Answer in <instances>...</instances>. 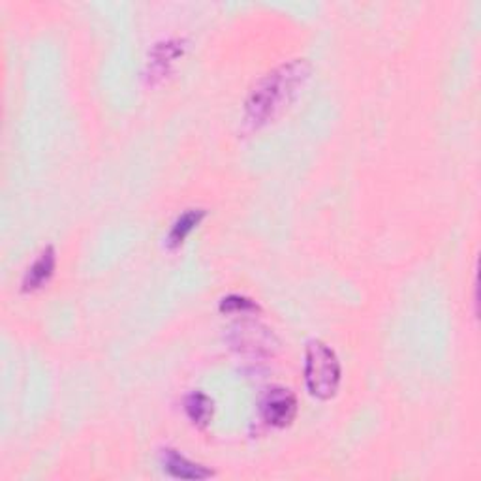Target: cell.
Returning a JSON list of instances; mask_svg holds the SVG:
<instances>
[{
	"label": "cell",
	"mask_w": 481,
	"mask_h": 481,
	"mask_svg": "<svg viewBox=\"0 0 481 481\" xmlns=\"http://www.w3.org/2000/svg\"><path fill=\"white\" fill-rule=\"evenodd\" d=\"M162 465L168 476L175 479H209L215 477V472L209 470L203 465H198V462H192L185 455L175 450H164L162 452Z\"/></svg>",
	"instance_id": "cell-5"
},
{
	"label": "cell",
	"mask_w": 481,
	"mask_h": 481,
	"mask_svg": "<svg viewBox=\"0 0 481 481\" xmlns=\"http://www.w3.org/2000/svg\"><path fill=\"white\" fill-rule=\"evenodd\" d=\"M220 311L222 312H254V311H260L258 305L254 301L246 299V297H239V295H229L226 299H222L220 303Z\"/></svg>",
	"instance_id": "cell-8"
},
{
	"label": "cell",
	"mask_w": 481,
	"mask_h": 481,
	"mask_svg": "<svg viewBox=\"0 0 481 481\" xmlns=\"http://www.w3.org/2000/svg\"><path fill=\"white\" fill-rule=\"evenodd\" d=\"M343 369L336 353L322 341H311L305 352V382L309 394L319 401H329L341 386Z\"/></svg>",
	"instance_id": "cell-2"
},
{
	"label": "cell",
	"mask_w": 481,
	"mask_h": 481,
	"mask_svg": "<svg viewBox=\"0 0 481 481\" xmlns=\"http://www.w3.org/2000/svg\"><path fill=\"white\" fill-rule=\"evenodd\" d=\"M185 410L188 419L200 427V429H205V427L212 421V416H215V402L212 399L202 391H194L185 401Z\"/></svg>",
	"instance_id": "cell-6"
},
{
	"label": "cell",
	"mask_w": 481,
	"mask_h": 481,
	"mask_svg": "<svg viewBox=\"0 0 481 481\" xmlns=\"http://www.w3.org/2000/svg\"><path fill=\"white\" fill-rule=\"evenodd\" d=\"M205 215H207V212L203 209H188V211H185L183 215L173 222V226L170 229V236H168L170 248L181 246L187 241V237L192 234V231L202 224Z\"/></svg>",
	"instance_id": "cell-7"
},
{
	"label": "cell",
	"mask_w": 481,
	"mask_h": 481,
	"mask_svg": "<svg viewBox=\"0 0 481 481\" xmlns=\"http://www.w3.org/2000/svg\"><path fill=\"white\" fill-rule=\"evenodd\" d=\"M55 267H57L55 248L47 246L27 270V273L23 277V292L30 294V292L42 290L46 284L51 280L53 273H55Z\"/></svg>",
	"instance_id": "cell-4"
},
{
	"label": "cell",
	"mask_w": 481,
	"mask_h": 481,
	"mask_svg": "<svg viewBox=\"0 0 481 481\" xmlns=\"http://www.w3.org/2000/svg\"><path fill=\"white\" fill-rule=\"evenodd\" d=\"M261 419L277 429L290 427L297 416V399L286 387H273L260 402Z\"/></svg>",
	"instance_id": "cell-3"
},
{
	"label": "cell",
	"mask_w": 481,
	"mask_h": 481,
	"mask_svg": "<svg viewBox=\"0 0 481 481\" xmlns=\"http://www.w3.org/2000/svg\"><path fill=\"white\" fill-rule=\"evenodd\" d=\"M311 64L305 59H294L265 74L245 104V122L251 130L265 127L288 108L311 76Z\"/></svg>",
	"instance_id": "cell-1"
}]
</instances>
